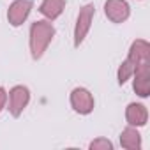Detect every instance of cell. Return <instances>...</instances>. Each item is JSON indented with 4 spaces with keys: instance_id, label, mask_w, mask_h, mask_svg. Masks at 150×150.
<instances>
[{
    "instance_id": "obj_1",
    "label": "cell",
    "mask_w": 150,
    "mask_h": 150,
    "mask_svg": "<svg viewBox=\"0 0 150 150\" xmlns=\"http://www.w3.org/2000/svg\"><path fill=\"white\" fill-rule=\"evenodd\" d=\"M55 37V27L50 21L39 20L35 23H32L30 27V34H28V46H30V55L34 60L42 58L44 51L48 50L50 42Z\"/></svg>"
},
{
    "instance_id": "obj_2",
    "label": "cell",
    "mask_w": 150,
    "mask_h": 150,
    "mask_svg": "<svg viewBox=\"0 0 150 150\" xmlns=\"http://www.w3.org/2000/svg\"><path fill=\"white\" fill-rule=\"evenodd\" d=\"M94 14H96L94 4H87L80 9L78 18H76V25H74V48H80V44L85 41L87 34L90 32Z\"/></svg>"
},
{
    "instance_id": "obj_3",
    "label": "cell",
    "mask_w": 150,
    "mask_h": 150,
    "mask_svg": "<svg viewBox=\"0 0 150 150\" xmlns=\"http://www.w3.org/2000/svg\"><path fill=\"white\" fill-rule=\"evenodd\" d=\"M71 106H72L74 111L80 113V115H90L94 111V106H96L94 96L87 88L76 87V88H72V92H71Z\"/></svg>"
},
{
    "instance_id": "obj_4",
    "label": "cell",
    "mask_w": 150,
    "mask_h": 150,
    "mask_svg": "<svg viewBox=\"0 0 150 150\" xmlns=\"http://www.w3.org/2000/svg\"><path fill=\"white\" fill-rule=\"evenodd\" d=\"M7 99H9V113L14 118H18L30 103V90L23 85H16L11 88Z\"/></svg>"
},
{
    "instance_id": "obj_5",
    "label": "cell",
    "mask_w": 150,
    "mask_h": 150,
    "mask_svg": "<svg viewBox=\"0 0 150 150\" xmlns=\"http://www.w3.org/2000/svg\"><path fill=\"white\" fill-rule=\"evenodd\" d=\"M132 88L139 97H148L150 96V64H141V65L134 67Z\"/></svg>"
},
{
    "instance_id": "obj_6",
    "label": "cell",
    "mask_w": 150,
    "mask_h": 150,
    "mask_svg": "<svg viewBox=\"0 0 150 150\" xmlns=\"http://www.w3.org/2000/svg\"><path fill=\"white\" fill-rule=\"evenodd\" d=\"M104 14L113 23H124L131 16V9L125 0H106L104 2Z\"/></svg>"
},
{
    "instance_id": "obj_7",
    "label": "cell",
    "mask_w": 150,
    "mask_h": 150,
    "mask_svg": "<svg viewBox=\"0 0 150 150\" xmlns=\"http://www.w3.org/2000/svg\"><path fill=\"white\" fill-rule=\"evenodd\" d=\"M32 11V2L30 0H14L7 9V20L13 27H20L27 21L28 14Z\"/></svg>"
},
{
    "instance_id": "obj_8",
    "label": "cell",
    "mask_w": 150,
    "mask_h": 150,
    "mask_svg": "<svg viewBox=\"0 0 150 150\" xmlns=\"http://www.w3.org/2000/svg\"><path fill=\"white\" fill-rule=\"evenodd\" d=\"M127 60L136 67L141 64H150V44L145 39H136L127 53Z\"/></svg>"
},
{
    "instance_id": "obj_9",
    "label": "cell",
    "mask_w": 150,
    "mask_h": 150,
    "mask_svg": "<svg viewBox=\"0 0 150 150\" xmlns=\"http://www.w3.org/2000/svg\"><path fill=\"white\" fill-rule=\"evenodd\" d=\"M125 120L132 127H143L148 122V111L146 106L141 103H131L125 108Z\"/></svg>"
},
{
    "instance_id": "obj_10",
    "label": "cell",
    "mask_w": 150,
    "mask_h": 150,
    "mask_svg": "<svg viewBox=\"0 0 150 150\" xmlns=\"http://www.w3.org/2000/svg\"><path fill=\"white\" fill-rule=\"evenodd\" d=\"M65 9V0H42V4L39 6V13L48 20L53 21L57 20Z\"/></svg>"
},
{
    "instance_id": "obj_11",
    "label": "cell",
    "mask_w": 150,
    "mask_h": 150,
    "mask_svg": "<svg viewBox=\"0 0 150 150\" xmlns=\"http://www.w3.org/2000/svg\"><path fill=\"white\" fill-rule=\"evenodd\" d=\"M120 145L122 148L127 150H139L141 148V134L138 132L136 127L129 125L120 132Z\"/></svg>"
},
{
    "instance_id": "obj_12",
    "label": "cell",
    "mask_w": 150,
    "mask_h": 150,
    "mask_svg": "<svg viewBox=\"0 0 150 150\" xmlns=\"http://www.w3.org/2000/svg\"><path fill=\"white\" fill-rule=\"evenodd\" d=\"M132 72H134V65L125 58L122 64H120V67H118V72H117V80H118V85H124V83H127L131 78H132Z\"/></svg>"
},
{
    "instance_id": "obj_13",
    "label": "cell",
    "mask_w": 150,
    "mask_h": 150,
    "mask_svg": "<svg viewBox=\"0 0 150 150\" xmlns=\"http://www.w3.org/2000/svg\"><path fill=\"white\" fill-rule=\"evenodd\" d=\"M90 150H113V143L106 138H97L88 145Z\"/></svg>"
},
{
    "instance_id": "obj_14",
    "label": "cell",
    "mask_w": 150,
    "mask_h": 150,
    "mask_svg": "<svg viewBox=\"0 0 150 150\" xmlns=\"http://www.w3.org/2000/svg\"><path fill=\"white\" fill-rule=\"evenodd\" d=\"M6 103H7V92L4 87H0V111L6 108Z\"/></svg>"
}]
</instances>
